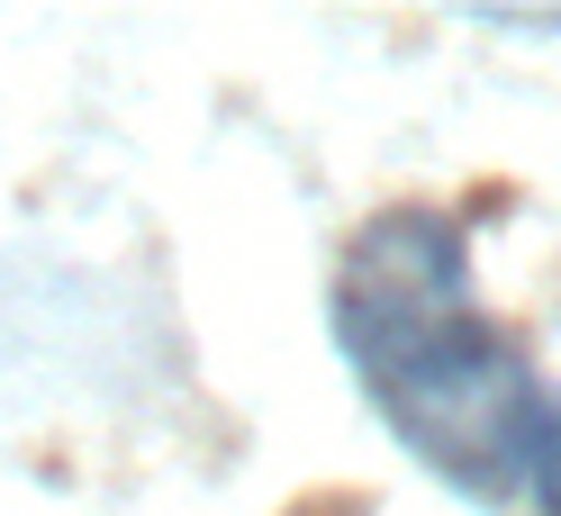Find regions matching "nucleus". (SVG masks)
<instances>
[{
  "instance_id": "f257e3e1",
  "label": "nucleus",
  "mask_w": 561,
  "mask_h": 516,
  "mask_svg": "<svg viewBox=\"0 0 561 516\" xmlns=\"http://www.w3.org/2000/svg\"><path fill=\"white\" fill-rule=\"evenodd\" d=\"M335 354L371 399V417L399 435L408 462H426L444 490L480 507L516 498L525 444L543 417V381L525 344L471 290V236L435 199H399L354 227L327 290Z\"/></svg>"
},
{
  "instance_id": "f03ea898",
  "label": "nucleus",
  "mask_w": 561,
  "mask_h": 516,
  "mask_svg": "<svg viewBox=\"0 0 561 516\" xmlns=\"http://www.w3.org/2000/svg\"><path fill=\"white\" fill-rule=\"evenodd\" d=\"M516 490H525L535 516H561V390H543V417H535V444H525Z\"/></svg>"
}]
</instances>
